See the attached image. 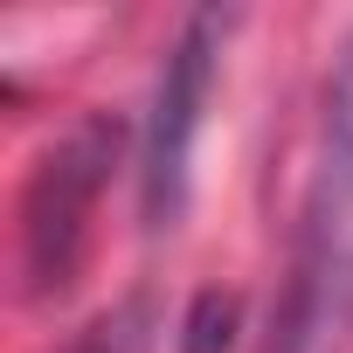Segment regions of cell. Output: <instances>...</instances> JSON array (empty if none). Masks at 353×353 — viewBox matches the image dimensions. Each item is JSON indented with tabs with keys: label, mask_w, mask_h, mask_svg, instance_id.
Masks as SVG:
<instances>
[{
	"label": "cell",
	"mask_w": 353,
	"mask_h": 353,
	"mask_svg": "<svg viewBox=\"0 0 353 353\" xmlns=\"http://www.w3.org/2000/svg\"><path fill=\"white\" fill-rule=\"evenodd\" d=\"M346 346H353V35L339 42L332 77H325L319 159H312L298 256H291V298H284L270 353H346Z\"/></svg>",
	"instance_id": "1"
},
{
	"label": "cell",
	"mask_w": 353,
	"mask_h": 353,
	"mask_svg": "<svg viewBox=\"0 0 353 353\" xmlns=\"http://www.w3.org/2000/svg\"><path fill=\"white\" fill-rule=\"evenodd\" d=\"M222 14H188V28L173 35L159 83H152V118H145V159H139V194H145V229H173L188 208V159L201 132V104L215 83L222 56Z\"/></svg>",
	"instance_id": "2"
},
{
	"label": "cell",
	"mask_w": 353,
	"mask_h": 353,
	"mask_svg": "<svg viewBox=\"0 0 353 353\" xmlns=\"http://www.w3.org/2000/svg\"><path fill=\"white\" fill-rule=\"evenodd\" d=\"M111 145H118V125L104 118H83L70 139H56L28 181V201H21V250H28V291L49 298L70 284L77 270V250H83V222H90V201L104 188V166H111Z\"/></svg>",
	"instance_id": "3"
},
{
	"label": "cell",
	"mask_w": 353,
	"mask_h": 353,
	"mask_svg": "<svg viewBox=\"0 0 353 353\" xmlns=\"http://www.w3.org/2000/svg\"><path fill=\"white\" fill-rule=\"evenodd\" d=\"M229 325H236V305L208 291V298L194 305V319H188V332H194L188 353H229Z\"/></svg>",
	"instance_id": "4"
}]
</instances>
